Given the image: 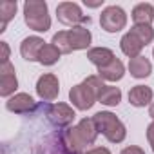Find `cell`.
<instances>
[{
  "instance_id": "6da1fadb",
  "label": "cell",
  "mask_w": 154,
  "mask_h": 154,
  "mask_svg": "<svg viewBox=\"0 0 154 154\" xmlns=\"http://www.w3.org/2000/svg\"><path fill=\"white\" fill-rule=\"evenodd\" d=\"M98 129L93 118H84L78 122V125L67 127L62 134V143L67 149L69 154H82L85 145H91L96 141Z\"/></svg>"
},
{
  "instance_id": "7a4b0ae2",
  "label": "cell",
  "mask_w": 154,
  "mask_h": 154,
  "mask_svg": "<svg viewBox=\"0 0 154 154\" xmlns=\"http://www.w3.org/2000/svg\"><path fill=\"white\" fill-rule=\"evenodd\" d=\"M24 20L27 27L36 33H45L51 29L49 8L44 0H27L24 4Z\"/></svg>"
},
{
  "instance_id": "3957f363",
  "label": "cell",
  "mask_w": 154,
  "mask_h": 154,
  "mask_svg": "<svg viewBox=\"0 0 154 154\" xmlns=\"http://www.w3.org/2000/svg\"><path fill=\"white\" fill-rule=\"evenodd\" d=\"M98 132H102L111 143H122L127 136V129L122 123L120 118H116V114L109 112V111H100L93 116Z\"/></svg>"
},
{
  "instance_id": "277c9868",
  "label": "cell",
  "mask_w": 154,
  "mask_h": 154,
  "mask_svg": "<svg viewBox=\"0 0 154 154\" xmlns=\"http://www.w3.org/2000/svg\"><path fill=\"white\" fill-rule=\"evenodd\" d=\"M56 17L58 22H62L63 26L69 27H76V26H82L85 22H91V17L84 15L80 6L76 2H62L56 6Z\"/></svg>"
},
{
  "instance_id": "5b68a950",
  "label": "cell",
  "mask_w": 154,
  "mask_h": 154,
  "mask_svg": "<svg viewBox=\"0 0 154 154\" xmlns=\"http://www.w3.org/2000/svg\"><path fill=\"white\" fill-rule=\"evenodd\" d=\"M100 26L107 33H118L127 26V13L120 6H109L100 15Z\"/></svg>"
},
{
  "instance_id": "8992f818",
  "label": "cell",
  "mask_w": 154,
  "mask_h": 154,
  "mask_svg": "<svg viewBox=\"0 0 154 154\" xmlns=\"http://www.w3.org/2000/svg\"><path fill=\"white\" fill-rule=\"evenodd\" d=\"M96 100H98V96L94 94V91L89 87V85H85L84 82L82 84H78V85H74L71 91H69V102L78 109V111H87V109H91L94 103H96Z\"/></svg>"
},
{
  "instance_id": "52a82bcc",
  "label": "cell",
  "mask_w": 154,
  "mask_h": 154,
  "mask_svg": "<svg viewBox=\"0 0 154 154\" xmlns=\"http://www.w3.org/2000/svg\"><path fill=\"white\" fill-rule=\"evenodd\" d=\"M47 120L54 127H69L74 122V111L67 103H51L47 107Z\"/></svg>"
},
{
  "instance_id": "ba28073f",
  "label": "cell",
  "mask_w": 154,
  "mask_h": 154,
  "mask_svg": "<svg viewBox=\"0 0 154 154\" xmlns=\"http://www.w3.org/2000/svg\"><path fill=\"white\" fill-rule=\"evenodd\" d=\"M60 93V82L56 78V74L53 72H45L42 74L38 82H36V94L44 100V102H53L58 98Z\"/></svg>"
},
{
  "instance_id": "9c48e42d",
  "label": "cell",
  "mask_w": 154,
  "mask_h": 154,
  "mask_svg": "<svg viewBox=\"0 0 154 154\" xmlns=\"http://www.w3.org/2000/svg\"><path fill=\"white\" fill-rule=\"evenodd\" d=\"M18 89V80L15 74V65L11 62L0 63V96L11 98Z\"/></svg>"
},
{
  "instance_id": "30bf717a",
  "label": "cell",
  "mask_w": 154,
  "mask_h": 154,
  "mask_svg": "<svg viewBox=\"0 0 154 154\" xmlns=\"http://www.w3.org/2000/svg\"><path fill=\"white\" fill-rule=\"evenodd\" d=\"M6 109L15 112V114H29V112H33L36 109V102L33 100L31 94L18 93V94H13L11 98H8Z\"/></svg>"
},
{
  "instance_id": "8fae6325",
  "label": "cell",
  "mask_w": 154,
  "mask_h": 154,
  "mask_svg": "<svg viewBox=\"0 0 154 154\" xmlns=\"http://www.w3.org/2000/svg\"><path fill=\"white\" fill-rule=\"evenodd\" d=\"M44 45H45L44 38H40V36H27L20 44V54L27 62H38V56H40V51L44 49Z\"/></svg>"
},
{
  "instance_id": "7c38bea8",
  "label": "cell",
  "mask_w": 154,
  "mask_h": 154,
  "mask_svg": "<svg viewBox=\"0 0 154 154\" xmlns=\"http://www.w3.org/2000/svg\"><path fill=\"white\" fill-rule=\"evenodd\" d=\"M67 35H69V42H71V47L72 51H80V49H87L91 45V31L84 26H76V27H71L67 29Z\"/></svg>"
},
{
  "instance_id": "4fadbf2b",
  "label": "cell",
  "mask_w": 154,
  "mask_h": 154,
  "mask_svg": "<svg viewBox=\"0 0 154 154\" xmlns=\"http://www.w3.org/2000/svg\"><path fill=\"white\" fill-rule=\"evenodd\" d=\"M120 47L123 51V54H127L129 58H136V56H141V51H143V42L140 40V36L132 31L125 33L120 40Z\"/></svg>"
},
{
  "instance_id": "5bb4252c",
  "label": "cell",
  "mask_w": 154,
  "mask_h": 154,
  "mask_svg": "<svg viewBox=\"0 0 154 154\" xmlns=\"http://www.w3.org/2000/svg\"><path fill=\"white\" fill-rule=\"evenodd\" d=\"M152 89L147 87V85H134L131 91H129V103L134 105V107H145V105H150L152 103Z\"/></svg>"
},
{
  "instance_id": "9a60e30c",
  "label": "cell",
  "mask_w": 154,
  "mask_h": 154,
  "mask_svg": "<svg viewBox=\"0 0 154 154\" xmlns=\"http://www.w3.org/2000/svg\"><path fill=\"white\" fill-rule=\"evenodd\" d=\"M123 74H125V65L118 58H114L109 65L98 69V76L105 82H118V80L123 78Z\"/></svg>"
},
{
  "instance_id": "2e32d148",
  "label": "cell",
  "mask_w": 154,
  "mask_h": 154,
  "mask_svg": "<svg viewBox=\"0 0 154 154\" xmlns=\"http://www.w3.org/2000/svg\"><path fill=\"white\" fill-rule=\"evenodd\" d=\"M129 72H131V76H134V78H138V80L147 78V76L152 72V63L145 56L131 58L129 60Z\"/></svg>"
},
{
  "instance_id": "e0dca14e",
  "label": "cell",
  "mask_w": 154,
  "mask_h": 154,
  "mask_svg": "<svg viewBox=\"0 0 154 154\" xmlns=\"http://www.w3.org/2000/svg\"><path fill=\"white\" fill-rule=\"evenodd\" d=\"M132 22H134V26H150V22L154 20V8H152V4H145V2H141V4H138V6H134V9H132Z\"/></svg>"
},
{
  "instance_id": "ac0fdd59",
  "label": "cell",
  "mask_w": 154,
  "mask_h": 154,
  "mask_svg": "<svg viewBox=\"0 0 154 154\" xmlns=\"http://www.w3.org/2000/svg\"><path fill=\"white\" fill-rule=\"evenodd\" d=\"M87 58H89L91 63H94V65L100 69V67L109 65L116 56H114V53H112L109 47H93V49L87 51Z\"/></svg>"
},
{
  "instance_id": "d6986e66",
  "label": "cell",
  "mask_w": 154,
  "mask_h": 154,
  "mask_svg": "<svg viewBox=\"0 0 154 154\" xmlns=\"http://www.w3.org/2000/svg\"><path fill=\"white\" fill-rule=\"evenodd\" d=\"M98 102L107 105V107H116L122 102V91L118 87H114V85H107L102 91V94L98 96Z\"/></svg>"
},
{
  "instance_id": "ffe728a7",
  "label": "cell",
  "mask_w": 154,
  "mask_h": 154,
  "mask_svg": "<svg viewBox=\"0 0 154 154\" xmlns=\"http://www.w3.org/2000/svg\"><path fill=\"white\" fill-rule=\"evenodd\" d=\"M15 13H17V2H13V0H4V2L0 4V33L6 31L8 22L15 17Z\"/></svg>"
},
{
  "instance_id": "44dd1931",
  "label": "cell",
  "mask_w": 154,
  "mask_h": 154,
  "mask_svg": "<svg viewBox=\"0 0 154 154\" xmlns=\"http://www.w3.org/2000/svg\"><path fill=\"white\" fill-rule=\"evenodd\" d=\"M60 51L53 45V44H45L44 49L40 51V56H38V62L42 65H54L58 60H60Z\"/></svg>"
},
{
  "instance_id": "7402d4cb",
  "label": "cell",
  "mask_w": 154,
  "mask_h": 154,
  "mask_svg": "<svg viewBox=\"0 0 154 154\" xmlns=\"http://www.w3.org/2000/svg\"><path fill=\"white\" fill-rule=\"evenodd\" d=\"M62 54H69L72 53V47H71V42H69V35L67 31H58L54 36H53V42H51Z\"/></svg>"
},
{
  "instance_id": "603a6c76",
  "label": "cell",
  "mask_w": 154,
  "mask_h": 154,
  "mask_svg": "<svg viewBox=\"0 0 154 154\" xmlns=\"http://www.w3.org/2000/svg\"><path fill=\"white\" fill-rule=\"evenodd\" d=\"M131 31L140 36V40L143 42V45H147V44H150L154 40V29L150 26H134Z\"/></svg>"
},
{
  "instance_id": "cb8c5ba5",
  "label": "cell",
  "mask_w": 154,
  "mask_h": 154,
  "mask_svg": "<svg viewBox=\"0 0 154 154\" xmlns=\"http://www.w3.org/2000/svg\"><path fill=\"white\" fill-rule=\"evenodd\" d=\"M84 84H85V85H89V87H91V89L94 91V94H96V96H100V94H102V91H103V89L107 87V85L103 84V80L100 78V76H98V74H93V76H87V78L84 80Z\"/></svg>"
},
{
  "instance_id": "d4e9b609",
  "label": "cell",
  "mask_w": 154,
  "mask_h": 154,
  "mask_svg": "<svg viewBox=\"0 0 154 154\" xmlns=\"http://www.w3.org/2000/svg\"><path fill=\"white\" fill-rule=\"evenodd\" d=\"M0 49H2V54H0V63H8L9 62V45H8V42H0Z\"/></svg>"
},
{
  "instance_id": "484cf974",
  "label": "cell",
  "mask_w": 154,
  "mask_h": 154,
  "mask_svg": "<svg viewBox=\"0 0 154 154\" xmlns=\"http://www.w3.org/2000/svg\"><path fill=\"white\" fill-rule=\"evenodd\" d=\"M120 154H145V150L141 147H136V145H131V147H125Z\"/></svg>"
},
{
  "instance_id": "4316f807",
  "label": "cell",
  "mask_w": 154,
  "mask_h": 154,
  "mask_svg": "<svg viewBox=\"0 0 154 154\" xmlns=\"http://www.w3.org/2000/svg\"><path fill=\"white\" fill-rule=\"evenodd\" d=\"M147 140H149L150 149H152V152H154V122L147 127Z\"/></svg>"
},
{
  "instance_id": "83f0119b",
  "label": "cell",
  "mask_w": 154,
  "mask_h": 154,
  "mask_svg": "<svg viewBox=\"0 0 154 154\" xmlns=\"http://www.w3.org/2000/svg\"><path fill=\"white\" fill-rule=\"evenodd\" d=\"M84 154H111V150L107 147H94V149H91V150H87Z\"/></svg>"
},
{
  "instance_id": "f1b7e54d",
  "label": "cell",
  "mask_w": 154,
  "mask_h": 154,
  "mask_svg": "<svg viewBox=\"0 0 154 154\" xmlns=\"http://www.w3.org/2000/svg\"><path fill=\"white\" fill-rule=\"evenodd\" d=\"M102 4H103V0H100V2H87V0H85V6H89V8H98Z\"/></svg>"
},
{
  "instance_id": "f546056e",
  "label": "cell",
  "mask_w": 154,
  "mask_h": 154,
  "mask_svg": "<svg viewBox=\"0 0 154 154\" xmlns=\"http://www.w3.org/2000/svg\"><path fill=\"white\" fill-rule=\"evenodd\" d=\"M149 116L152 118V122H154V102L150 103V107H149Z\"/></svg>"
},
{
  "instance_id": "4dcf8cb0",
  "label": "cell",
  "mask_w": 154,
  "mask_h": 154,
  "mask_svg": "<svg viewBox=\"0 0 154 154\" xmlns=\"http://www.w3.org/2000/svg\"><path fill=\"white\" fill-rule=\"evenodd\" d=\"M152 56H154V49H152Z\"/></svg>"
}]
</instances>
